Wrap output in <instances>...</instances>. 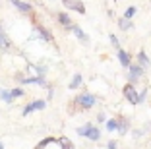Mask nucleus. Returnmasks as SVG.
Instances as JSON below:
<instances>
[{
	"label": "nucleus",
	"instance_id": "3",
	"mask_svg": "<svg viewBox=\"0 0 151 149\" xmlns=\"http://www.w3.org/2000/svg\"><path fill=\"white\" fill-rule=\"evenodd\" d=\"M128 72H130V74H128L130 81L134 83V81H138V79H139V78L143 76V72H145V68H142L139 64H132V66L128 68Z\"/></svg>",
	"mask_w": 151,
	"mask_h": 149
},
{
	"label": "nucleus",
	"instance_id": "7",
	"mask_svg": "<svg viewBox=\"0 0 151 149\" xmlns=\"http://www.w3.org/2000/svg\"><path fill=\"white\" fill-rule=\"evenodd\" d=\"M118 60L124 68H130V66H132V56H130L126 50H122V48H118Z\"/></svg>",
	"mask_w": 151,
	"mask_h": 149
},
{
	"label": "nucleus",
	"instance_id": "19",
	"mask_svg": "<svg viewBox=\"0 0 151 149\" xmlns=\"http://www.w3.org/2000/svg\"><path fill=\"white\" fill-rule=\"evenodd\" d=\"M118 27L122 31H128L130 27H132V22H130V19H126V18H122V19H118Z\"/></svg>",
	"mask_w": 151,
	"mask_h": 149
},
{
	"label": "nucleus",
	"instance_id": "12",
	"mask_svg": "<svg viewBox=\"0 0 151 149\" xmlns=\"http://www.w3.org/2000/svg\"><path fill=\"white\" fill-rule=\"evenodd\" d=\"M58 22H60V25H64V27H72V19H70V16H68V14H64V12L58 14Z\"/></svg>",
	"mask_w": 151,
	"mask_h": 149
},
{
	"label": "nucleus",
	"instance_id": "27",
	"mask_svg": "<svg viewBox=\"0 0 151 149\" xmlns=\"http://www.w3.org/2000/svg\"><path fill=\"white\" fill-rule=\"evenodd\" d=\"M109 37H111V43H112V47L120 48V43H118V39H116V35H109Z\"/></svg>",
	"mask_w": 151,
	"mask_h": 149
},
{
	"label": "nucleus",
	"instance_id": "28",
	"mask_svg": "<svg viewBox=\"0 0 151 149\" xmlns=\"http://www.w3.org/2000/svg\"><path fill=\"white\" fill-rule=\"evenodd\" d=\"M97 120H99V122H105V120H107V116H105V114H99V116H97Z\"/></svg>",
	"mask_w": 151,
	"mask_h": 149
},
{
	"label": "nucleus",
	"instance_id": "20",
	"mask_svg": "<svg viewBox=\"0 0 151 149\" xmlns=\"http://www.w3.org/2000/svg\"><path fill=\"white\" fill-rule=\"evenodd\" d=\"M89 126H91V124H85V126H80L78 128V136H83V137H87V132H89Z\"/></svg>",
	"mask_w": 151,
	"mask_h": 149
},
{
	"label": "nucleus",
	"instance_id": "2",
	"mask_svg": "<svg viewBox=\"0 0 151 149\" xmlns=\"http://www.w3.org/2000/svg\"><path fill=\"white\" fill-rule=\"evenodd\" d=\"M122 93H124V97L128 99L132 105H139L142 103V99H139V93L136 91V87H134V83H126L124 89H122Z\"/></svg>",
	"mask_w": 151,
	"mask_h": 149
},
{
	"label": "nucleus",
	"instance_id": "4",
	"mask_svg": "<svg viewBox=\"0 0 151 149\" xmlns=\"http://www.w3.org/2000/svg\"><path fill=\"white\" fill-rule=\"evenodd\" d=\"M62 4L66 6L68 10H76V12H80V14H85V8H83V4H81L80 0H62Z\"/></svg>",
	"mask_w": 151,
	"mask_h": 149
},
{
	"label": "nucleus",
	"instance_id": "18",
	"mask_svg": "<svg viewBox=\"0 0 151 149\" xmlns=\"http://www.w3.org/2000/svg\"><path fill=\"white\" fill-rule=\"evenodd\" d=\"M58 143H60L62 149H74V143H72L68 137H58Z\"/></svg>",
	"mask_w": 151,
	"mask_h": 149
},
{
	"label": "nucleus",
	"instance_id": "1",
	"mask_svg": "<svg viewBox=\"0 0 151 149\" xmlns=\"http://www.w3.org/2000/svg\"><path fill=\"white\" fill-rule=\"evenodd\" d=\"M76 103H78L80 109H91V107L97 103V99H95V95H91V93H81V95L76 97Z\"/></svg>",
	"mask_w": 151,
	"mask_h": 149
},
{
	"label": "nucleus",
	"instance_id": "16",
	"mask_svg": "<svg viewBox=\"0 0 151 149\" xmlns=\"http://www.w3.org/2000/svg\"><path fill=\"white\" fill-rule=\"evenodd\" d=\"M0 99L4 103H12L14 97H12V91H8V89H0Z\"/></svg>",
	"mask_w": 151,
	"mask_h": 149
},
{
	"label": "nucleus",
	"instance_id": "11",
	"mask_svg": "<svg viewBox=\"0 0 151 149\" xmlns=\"http://www.w3.org/2000/svg\"><path fill=\"white\" fill-rule=\"evenodd\" d=\"M128 130H130V122H128V118H126V116H120V118H118V132L122 134V136H124Z\"/></svg>",
	"mask_w": 151,
	"mask_h": 149
},
{
	"label": "nucleus",
	"instance_id": "26",
	"mask_svg": "<svg viewBox=\"0 0 151 149\" xmlns=\"http://www.w3.org/2000/svg\"><path fill=\"white\" fill-rule=\"evenodd\" d=\"M107 149H118V141H114V140H111L107 143Z\"/></svg>",
	"mask_w": 151,
	"mask_h": 149
},
{
	"label": "nucleus",
	"instance_id": "6",
	"mask_svg": "<svg viewBox=\"0 0 151 149\" xmlns=\"http://www.w3.org/2000/svg\"><path fill=\"white\" fill-rule=\"evenodd\" d=\"M35 33H37V35H39L43 41H47V43H50V41H52V35H50V31H47L43 25H39V23L35 25Z\"/></svg>",
	"mask_w": 151,
	"mask_h": 149
},
{
	"label": "nucleus",
	"instance_id": "5",
	"mask_svg": "<svg viewBox=\"0 0 151 149\" xmlns=\"http://www.w3.org/2000/svg\"><path fill=\"white\" fill-rule=\"evenodd\" d=\"M19 83H33V85H47V81H45L43 76H33V78H18Z\"/></svg>",
	"mask_w": 151,
	"mask_h": 149
},
{
	"label": "nucleus",
	"instance_id": "21",
	"mask_svg": "<svg viewBox=\"0 0 151 149\" xmlns=\"http://www.w3.org/2000/svg\"><path fill=\"white\" fill-rule=\"evenodd\" d=\"M52 141H58V140H54V137H47V140H43L39 145H37V149H45L49 143H52Z\"/></svg>",
	"mask_w": 151,
	"mask_h": 149
},
{
	"label": "nucleus",
	"instance_id": "29",
	"mask_svg": "<svg viewBox=\"0 0 151 149\" xmlns=\"http://www.w3.org/2000/svg\"><path fill=\"white\" fill-rule=\"evenodd\" d=\"M0 149H4V143H2V141H0Z\"/></svg>",
	"mask_w": 151,
	"mask_h": 149
},
{
	"label": "nucleus",
	"instance_id": "9",
	"mask_svg": "<svg viewBox=\"0 0 151 149\" xmlns=\"http://www.w3.org/2000/svg\"><path fill=\"white\" fill-rule=\"evenodd\" d=\"M0 48H2V50H10V48H12V43H10L8 35L2 31V27H0Z\"/></svg>",
	"mask_w": 151,
	"mask_h": 149
},
{
	"label": "nucleus",
	"instance_id": "13",
	"mask_svg": "<svg viewBox=\"0 0 151 149\" xmlns=\"http://www.w3.org/2000/svg\"><path fill=\"white\" fill-rule=\"evenodd\" d=\"M70 29H72V31H74L76 35H78V39H80V41H81V43H89V39H87V35H85V33H83V31H81V29H80V27H78V25H72V27H70Z\"/></svg>",
	"mask_w": 151,
	"mask_h": 149
},
{
	"label": "nucleus",
	"instance_id": "14",
	"mask_svg": "<svg viewBox=\"0 0 151 149\" xmlns=\"http://www.w3.org/2000/svg\"><path fill=\"white\" fill-rule=\"evenodd\" d=\"M10 2H12V4L19 10V12H25V14H27V12H31L29 4H25V2H19V0H10Z\"/></svg>",
	"mask_w": 151,
	"mask_h": 149
},
{
	"label": "nucleus",
	"instance_id": "25",
	"mask_svg": "<svg viewBox=\"0 0 151 149\" xmlns=\"http://www.w3.org/2000/svg\"><path fill=\"white\" fill-rule=\"evenodd\" d=\"M33 110H35V109H33V103H29V105H27L25 109H23V116H27V114H31Z\"/></svg>",
	"mask_w": 151,
	"mask_h": 149
},
{
	"label": "nucleus",
	"instance_id": "17",
	"mask_svg": "<svg viewBox=\"0 0 151 149\" xmlns=\"http://www.w3.org/2000/svg\"><path fill=\"white\" fill-rule=\"evenodd\" d=\"M107 132H118V118L107 120Z\"/></svg>",
	"mask_w": 151,
	"mask_h": 149
},
{
	"label": "nucleus",
	"instance_id": "23",
	"mask_svg": "<svg viewBox=\"0 0 151 149\" xmlns=\"http://www.w3.org/2000/svg\"><path fill=\"white\" fill-rule=\"evenodd\" d=\"M33 109L35 110H43L45 109V101H33Z\"/></svg>",
	"mask_w": 151,
	"mask_h": 149
},
{
	"label": "nucleus",
	"instance_id": "8",
	"mask_svg": "<svg viewBox=\"0 0 151 149\" xmlns=\"http://www.w3.org/2000/svg\"><path fill=\"white\" fill-rule=\"evenodd\" d=\"M87 140H91V141H99L101 140V130H99L97 126H89V132H87Z\"/></svg>",
	"mask_w": 151,
	"mask_h": 149
},
{
	"label": "nucleus",
	"instance_id": "15",
	"mask_svg": "<svg viewBox=\"0 0 151 149\" xmlns=\"http://www.w3.org/2000/svg\"><path fill=\"white\" fill-rule=\"evenodd\" d=\"M81 83H83V78H81V74H76L74 78H72V81H70V89H78Z\"/></svg>",
	"mask_w": 151,
	"mask_h": 149
},
{
	"label": "nucleus",
	"instance_id": "24",
	"mask_svg": "<svg viewBox=\"0 0 151 149\" xmlns=\"http://www.w3.org/2000/svg\"><path fill=\"white\" fill-rule=\"evenodd\" d=\"M23 95V89L22 87H16V89H12V97L16 99V97H22Z\"/></svg>",
	"mask_w": 151,
	"mask_h": 149
},
{
	"label": "nucleus",
	"instance_id": "10",
	"mask_svg": "<svg viewBox=\"0 0 151 149\" xmlns=\"http://www.w3.org/2000/svg\"><path fill=\"white\" fill-rule=\"evenodd\" d=\"M138 62H139V66H142V68H145V70L151 66V60L147 58L145 50H139V53H138Z\"/></svg>",
	"mask_w": 151,
	"mask_h": 149
},
{
	"label": "nucleus",
	"instance_id": "22",
	"mask_svg": "<svg viewBox=\"0 0 151 149\" xmlns=\"http://www.w3.org/2000/svg\"><path fill=\"white\" fill-rule=\"evenodd\" d=\"M134 14H136V8H134V6H130V8L124 12V18H126V19H130V18H134Z\"/></svg>",
	"mask_w": 151,
	"mask_h": 149
}]
</instances>
